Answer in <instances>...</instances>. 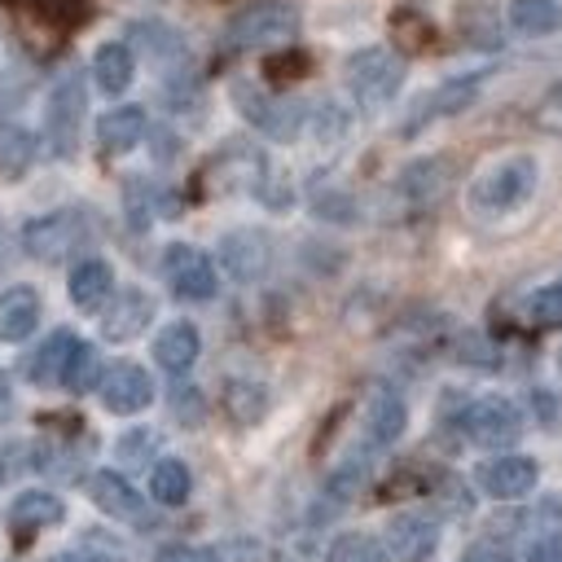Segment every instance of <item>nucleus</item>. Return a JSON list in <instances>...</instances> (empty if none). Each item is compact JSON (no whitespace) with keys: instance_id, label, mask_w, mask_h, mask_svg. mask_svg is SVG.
I'll list each match as a JSON object with an SVG mask.
<instances>
[{"instance_id":"1","label":"nucleus","mask_w":562,"mask_h":562,"mask_svg":"<svg viewBox=\"0 0 562 562\" xmlns=\"http://www.w3.org/2000/svg\"><path fill=\"white\" fill-rule=\"evenodd\" d=\"M92 237H97V228H92L88 211L61 206V211H48V215L26 220V228H22V250H26L31 259H40V263H61V259L79 255Z\"/></svg>"},{"instance_id":"2","label":"nucleus","mask_w":562,"mask_h":562,"mask_svg":"<svg viewBox=\"0 0 562 562\" xmlns=\"http://www.w3.org/2000/svg\"><path fill=\"white\" fill-rule=\"evenodd\" d=\"M531 193H536V158L514 154V158L487 167V171L470 184V206H474L479 215H509V211H518Z\"/></svg>"},{"instance_id":"3","label":"nucleus","mask_w":562,"mask_h":562,"mask_svg":"<svg viewBox=\"0 0 562 562\" xmlns=\"http://www.w3.org/2000/svg\"><path fill=\"white\" fill-rule=\"evenodd\" d=\"M342 79H347V88H351L360 110H382L400 92V83H404V57L382 48V44L360 48V53L347 57Z\"/></svg>"},{"instance_id":"4","label":"nucleus","mask_w":562,"mask_h":562,"mask_svg":"<svg viewBox=\"0 0 562 562\" xmlns=\"http://www.w3.org/2000/svg\"><path fill=\"white\" fill-rule=\"evenodd\" d=\"M299 35V9L290 0H255L228 18L224 40L233 48H277Z\"/></svg>"},{"instance_id":"5","label":"nucleus","mask_w":562,"mask_h":562,"mask_svg":"<svg viewBox=\"0 0 562 562\" xmlns=\"http://www.w3.org/2000/svg\"><path fill=\"white\" fill-rule=\"evenodd\" d=\"M83 110H88V92L79 75H61L44 101V140L53 158H75L79 149V127H83Z\"/></svg>"},{"instance_id":"6","label":"nucleus","mask_w":562,"mask_h":562,"mask_svg":"<svg viewBox=\"0 0 562 562\" xmlns=\"http://www.w3.org/2000/svg\"><path fill=\"white\" fill-rule=\"evenodd\" d=\"M233 105L241 110V119H246L250 127H259V132L272 136V140H294L299 127H303V119H307L299 101L277 97V92H263L259 83H246V79L233 83Z\"/></svg>"},{"instance_id":"7","label":"nucleus","mask_w":562,"mask_h":562,"mask_svg":"<svg viewBox=\"0 0 562 562\" xmlns=\"http://www.w3.org/2000/svg\"><path fill=\"white\" fill-rule=\"evenodd\" d=\"M461 430H465V439L479 443V448H509V443H518V435H522V413H518L514 400H505V395H483V400H470V404H465Z\"/></svg>"},{"instance_id":"8","label":"nucleus","mask_w":562,"mask_h":562,"mask_svg":"<svg viewBox=\"0 0 562 562\" xmlns=\"http://www.w3.org/2000/svg\"><path fill=\"white\" fill-rule=\"evenodd\" d=\"M162 277H167V285H171L180 299L202 303V299L215 294V268H211V255H202V250L189 246V241H171V246L162 250Z\"/></svg>"},{"instance_id":"9","label":"nucleus","mask_w":562,"mask_h":562,"mask_svg":"<svg viewBox=\"0 0 562 562\" xmlns=\"http://www.w3.org/2000/svg\"><path fill=\"white\" fill-rule=\"evenodd\" d=\"M97 391H101V404H105L110 413L132 417V413L149 408V400H154V378H149L140 364L119 360V364H110V369L101 373Z\"/></svg>"},{"instance_id":"10","label":"nucleus","mask_w":562,"mask_h":562,"mask_svg":"<svg viewBox=\"0 0 562 562\" xmlns=\"http://www.w3.org/2000/svg\"><path fill=\"white\" fill-rule=\"evenodd\" d=\"M474 479H479V487H483L492 501H518V496H527V492L536 487L540 465H536L531 457L505 452V457H487V461L474 470Z\"/></svg>"},{"instance_id":"11","label":"nucleus","mask_w":562,"mask_h":562,"mask_svg":"<svg viewBox=\"0 0 562 562\" xmlns=\"http://www.w3.org/2000/svg\"><path fill=\"white\" fill-rule=\"evenodd\" d=\"M268 263H272V241L259 228H233L220 241V268L233 281H259L268 272Z\"/></svg>"},{"instance_id":"12","label":"nucleus","mask_w":562,"mask_h":562,"mask_svg":"<svg viewBox=\"0 0 562 562\" xmlns=\"http://www.w3.org/2000/svg\"><path fill=\"white\" fill-rule=\"evenodd\" d=\"M435 544H439V522L430 514L408 509L386 522V549L395 562H426L435 553Z\"/></svg>"},{"instance_id":"13","label":"nucleus","mask_w":562,"mask_h":562,"mask_svg":"<svg viewBox=\"0 0 562 562\" xmlns=\"http://www.w3.org/2000/svg\"><path fill=\"white\" fill-rule=\"evenodd\" d=\"M88 496H92V505H97L101 514H110V518H119V522H149V509H145L140 492H136L123 474H114V470H97V474L88 479Z\"/></svg>"},{"instance_id":"14","label":"nucleus","mask_w":562,"mask_h":562,"mask_svg":"<svg viewBox=\"0 0 562 562\" xmlns=\"http://www.w3.org/2000/svg\"><path fill=\"white\" fill-rule=\"evenodd\" d=\"M149 321H154V299H149L145 290L127 285V290H119L114 303L105 307V316H101V334H105L110 342H132Z\"/></svg>"},{"instance_id":"15","label":"nucleus","mask_w":562,"mask_h":562,"mask_svg":"<svg viewBox=\"0 0 562 562\" xmlns=\"http://www.w3.org/2000/svg\"><path fill=\"white\" fill-rule=\"evenodd\" d=\"M408 426V408L395 391H373L369 404H364V448L378 452V448H391Z\"/></svg>"},{"instance_id":"16","label":"nucleus","mask_w":562,"mask_h":562,"mask_svg":"<svg viewBox=\"0 0 562 562\" xmlns=\"http://www.w3.org/2000/svg\"><path fill=\"white\" fill-rule=\"evenodd\" d=\"M483 70L479 75H457V79H448V83H439L426 101H417V110H413V119H408V132H417V123H426V119H448V114H461L474 97H479V88H483Z\"/></svg>"},{"instance_id":"17","label":"nucleus","mask_w":562,"mask_h":562,"mask_svg":"<svg viewBox=\"0 0 562 562\" xmlns=\"http://www.w3.org/2000/svg\"><path fill=\"white\" fill-rule=\"evenodd\" d=\"M66 294H70V303H75L79 312H101V307L110 303V294H114V272H110V263H105V259H79V263L70 268V277H66Z\"/></svg>"},{"instance_id":"18","label":"nucleus","mask_w":562,"mask_h":562,"mask_svg":"<svg viewBox=\"0 0 562 562\" xmlns=\"http://www.w3.org/2000/svg\"><path fill=\"white\" fill-rule=\"evenodd\" d=\"M198 351H202V334H198L193 321H171V325H162L158 338H154V360H158L167 373H176V378L193 369Z\"/></svg>"},{"instance_id":"19","label":"nucleus","mask_w":562,"mask_h":562,"mask_svg":"<svg viewBox=\"0 0 562 562\" xmlns=\"http://www.w3.org/2000/svg\"><path fill=\"white\" fill-rule=\"evenodd\" d=\"M35 325H40V294H35V285L18 281V285L0 290V338L4 342H22V338L35 334Z\"/></svg>"},{"instance_id":"20","label":"nucleus","mask_w":562,"mask_h":562,"mask_svg":"<svg viewBox=\"0 0 562 562\" xmlns=\"http://www.w3.org/2000/svg\"><path fill=\"white\" fill-rule=\"evenodd\" d=\"M145 136V110L140 105H114L97 119V145L101 154H127Z\"/></svg>"},{"instance_id":"21","label":"nucleus","mask_w":562,"mask_h":562,"mask_svg":"<svg viewBox=\"0 0 562 562\" xmlns=\"http://www.w3.org/2000/svg\"><path fill=\"white\" fill-rule=\"evenodd\" d=\"M75 342H79V338H75L70 329H53V334L31 351V360H26L31 382H35V386H57V382H61V373H66V364H70Z\"/></svg>"},{"instance_id":"22","label":"nucleus","mask_w":562,"mask_h":562,"mask_svg":"<svg viewBox=\"0 0 562 562\" xmlns=\"http://www.w3.org/2000/svg\"><path fill=\"white\" fill-rule=\"evenodd\" d=\"M132 75H136V53H132V44L105 40V44L97 48V57H92V79H97V88L110 92V97H114V92H127Z\"/></svg>"},{"instance_id":"23","label":"nucleus","mask_w":562,"mask_h":562,"mask_svg":"<svg viewBox=\"0 0 562 562\" xmlns=\"http://www.w3.org/2000/svg\"><path fill=\"white\" fill-rule=\"evenodd\" d=\"M61 518H66V505L53 492H44V487H31V492L13 496V505H9V527L22 531V536L26 531H40V527H53Z\"/></svg>"},{"instance_id":"24","label":"nucleus","mask_w":562,"mask_h":562,"mask_svg":"<svg viewBox=\"0 0 562 562\" xmlns=\"http://www.w3.org/2000/svg\"><path fill=\"white\" fill-rule=\"evenodd\" d=\"M443 189H448V162L443 158H422L400 176V193L413 206H435L443 198Z\"/></svg>"},{"instance_id":"25","label":"nucleus","mask_w":562,"mask_h":562,"mask_svg":"<svg viewBox=\"0 0 562 562\" xmlns=\"http://www.w3.org/2000/svg\"><path fill=\"white\" fill-rule=\"evenodd\" d=\"M224 413H228L237 426L263 422V413H268V386L255 382V378H228V382H224Z\"/></svg>"},{"instance_id":"26","label":"nucleus","mask_w":562,"mask_h":562,"mask_svg":"<svg viewBox=\"0 0 562 562\" xmlns=\"http://www.w3.org/2000/svg\"><path fill=\"white\" fill-rule=\"evenodd\" d=\"M509 26L527 40H544L562 31V4L558 0H509Z\"/></svg>"},{"instance_id":"27","label":"nucleus","mask_w":562,"mask_h":562,"mask_svg":"<svg viewBox=\"0 0 562 562\" xmlns=\"http://www.w3.org/2000/svg\"><path fill=\"white\" fill-rule=\"evenodd\" d=\"M189 487H193L189 465L176 461V457H162V461L149 470V496H154L158 505H184V501H189Z\"/></svg>"},{"instance_id":"28","label":"nucleus","mask_w":562,"mask_h":562,"mask_svg":"<svg viewBox=\"0 0 562 562\" xmlns=\"http://www.w3.org/2000/svg\"><path fill=\"white\" fill-rule=\"evenodd\" d=\"M31 162H35V136L26 127H18V123L0 127V176L18 180V176L31 171Z\"/></svg>"},{"instance_id":"29","label":"nucleus","mask_w":562,"mask_h":562,"mask_svg":"<svg viewBox=\"0 0 562 562\" xmlns=\"http://www.w3.org/2000/svg\"><path fill=\"white\" fill-rule=\"evenodd\" d=\"M364 474H369V461L364 457H347L329 479H325V492H321V501H325V514H334V509H342L356 492H360V483H364Z\"/></svg>"},{"instance_id":"30","label":"nucleus","mask_w":562,"mask_h":562,"mask_svg":"<svg viewBox=\"0 0 562 562\" xmlns=\"http://www.w3.org/2000/svg\"><path fill=\"white\" fill-rule=\"evenodd\" d=\"M101 356H97V347L92 342H75V351H70V364H66V373H61V386L66 391H75V395H83V391H92L97 382H101Z\"/></svg>"},{"instance_id":"31","label":"nucleus","mask_w":562,"mask_h":562,"mask_svg":"<svg viewBox=\"0 0 562 562\" xmlns=\"http://www.w3.org/2000/svg\"><path fill=\"white\" fill-rule=\"evenodd\" d=\"M329 562H391L386 544L369 531H347L329 544Z\"/></svg>"},{"instance_id":"32","label":"nucleus","mask_w":562,"mask_h":562,"mask_svg":"<svg viewBox=\"0 0 562 562\" xmlns=\"http://www.w3.org/2000/svg\"><path fill=\"white\" fill-rule=\"evenodd\" d=\"M132 40H136L145 53H154L158 61H167V57H176V61L189 57V53H184V40H180L171 26H162V22H136V26H132Z\"/></svg>"},{"instance_id":"33","label":"nucleus","mask_w":562,"mask_h":562,"mask_svg":"<svg viewBox=\"0 0 562 562\" xmlns=\"http://www.w3.org/2000/svg\"><path fill=\"white\" fill-rule=\"evenodd\" d=\"M527 312H531L536 325H562V281L540 285V290L527 299Z\"/></svg>"},{"instance_id":"34","label":"nucleus","mask_w":562,"mask_h":562,"mask_svg":"<svg viewBox=\"0 0 562 562\" xmlns=\"http://www.w3.org/2000/svg\"><path fill=\"white\" fill-rule=\"evenodd\" d=\"M531 123L549 136H562V83H549L544 97L531 105Z\"/></svg>"},{"instance_id":"35","label":"nucleus","mask_w":562,"mask_h":562,"mask_svg":"<svg viewBox=\"0 0 562 562\" xmlns=\"http://www.w3.org/2000/svg\"><path fill=\"white\" fill-rule=\"evenodd\" d=\"M26 465H31V443H26V439H9V443H0V483L18 479Z\"/></svg>"},{"instance_id":"36","label":"nucleus","mask_w":562,"mask_h":562,"mask_svg":"<svg viewBox=\"0 0 562 562\" xmlns=\"http://www.w3.org/2000/svg\"><path fill=\"white\" fill-rule=\"evenodd\" d=\"M461 562H514V553H509L501 540H474Z\"/></svg>"},{"instance_id":"37","label":"nucleus","mask_w":562,"mask_h":562,"mask_svg":"<svg viewBox=\"0 0 562 562\" xmlns=\"http://www.w3.org/2000/svg\"><path fill=\"white\" fill-rule=\"evenodd\" d=\"M154 562H215V553L202 544H167Z\"/></svg>"},{"instance_id":"38","label":"nucleus","mask_w":562,"mask_h":562,"mask_svg":"<svg viewBox=\"0 0 562 562\" xmlns=\"http://www.w3.org/2000/svg\"><path fill=\"white\" fill-rule=\"evenodd\" d=\"M154 443H158V435H154V430H132V435H123V439H119V452L132 461V457H149V452H154Z\"/></svg>"},{"instance_id":"39","label":"nucleus","mask_w":562,"mask_h":562,"mask_svg":"<svg viewBox=\"0 0 562 562\" xmlns=\"http://www.w3.org/2000/svg\"><path fill=\"white\" fill-rule=\"evenodd\" d=\"M527 562H562V536H540V540H531Z\"/></svg>"},{"instance_id":"40","label":"nucleus","mask_w":562,"mask_h":562,"mask_svg":"<svg viewBox=\"0 0 562 562\" xmlns=\"http://www.w3.org/2000/svg\"><path fill=\"white\" fill-rule=\"evenodd\" d=\"M171 408H176V417H184V422H198V417H202L198 391H176V395H171Z\"/></svg>"},{"instance_id":"41","label":"nucleus","mask_w":562,"mask_h":562,"mask_svg":"<svg viewBox=\"0 0 562 562\" xmlns=\"http://www.w3.org/2000/svg\"><path fill=\"white\" fill-rule=\"evenodd\" d=\"M48 562H114V558H105V553H92V549H61V553H53Z\"/></svg>"},{"instance_id":"42","label":"nucleus","mask_w":562,"mask_h":562,"mask_svg":"<svg viewBox=\"0 0 562 562\" xmlns=\"http://www.w3.org/2000/svg\"><path fill=\"white\" fill-rule=\"evenodd\" d=\"M13 413V386H9V373L0 369V417H9Z\"/></svg>"},{"instance_id":"43","label":"nucleus","mask_w":562,"mask_h":562,"mask_svg":"<svg viewBox=\"0 0 562 562\" xmlns=\"http://www.w3.org/2000/svg\"><path fill=\"white\" fill-rule=\"evenodd\" d=\"M558 369H562V351H558Z\"/></svg>"}]
</instances>
